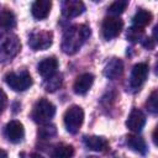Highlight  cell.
Instances as JSON below:
<instances>
[{
	"instance_id": "22",
	"label": "cell",
	"mask_w": 158,
	"mask_h": 158,
	"mask_svg": "<svg viewBox=\"0 0 158 158\" xmlns=\"http://www.w3.org/2000/svg\"><path fill=\"white\" fill-rule=\"evenodd\" d=\"M56 135H57V128L53 125L46 123L43 127H41L38 130V137H41L42 139H49V138L54 137Z\"/></svg>"
},
{
	"instance_id": "4",
	"label": "cell",
	"mask_w": 158,
	"mask_h": 158,
	"mask_svg": "<svg viewBox=\"0 0 158 158\" xmlns=\"http://www.w3.org/2000/svg\"><path fill=\"white\" fill-rule=\"evenodd\" d=\"M5 81L15 91H25L32 85V78L26 70L20 73H7L5 75Z\"/></svg>"
},
{
	"instance_id": "24",
	"label": "cell",
	"mask_w": 158,
	"mask_h": 158,
	"mask_svg": "<svg viewBox=\"0 0 158 158\" xmlns=\"http://www.w3.org/2000/svg\"><path fill=\"white\" fill-rule=\"evenodd\" d=\"M157 99H158V94L157 90H153L152 94L149 95L148 100H147V107L152 114H157L158 111V104H157Z\"/></svg>"
},
{
	"instance_id": "15",
	"label": "cell",
	"mask_w": 158,
	"mask_h": 158,
	"mask_svg": "<svg viewBox=\"0 0 158 158\" xmlns=\"http://www.w3.org/2000/svg\"><path fill=\"white\" fill-rule=\"evenodd\" d=\"M122 73H123V63L118 58H112L110 62H107L104 69V74L109 79H116L121 77Z\"/></svg>"
},
{
	"instance_id": "10",
	"label": "cell",
	"mask_w": 158,
	"mask_h": 158,
	"mask_svg": "<svg viewBox=\"0 0 158 158\" xmlns=\"http://www.w3.org/2000/svg\"><path fill=\"white\" fill-rule=\"evenodd\" d=\"M144 123H146L144 114L138 109H132V111L130 112V115H128V117L126 120L127 128L133 131V132H139L143 128Z\"/></svg>"
},
{
	"instance_id": "12",
	"label": "cell",
	"mask_w": 158,
	"mask_h": 158,
	"mask_svg": "<svg viewBox=\"0 0 158 158\" xmlns=\"http://www.w3.org/2000/svg\"><path fill=\"white\" fill-rule=\"evenodd\" d=\"M94 83V75L90 74V73H84L81 75H79L77 78V80L74 81V85H73V89H74V93L78 94V95H84L89 91V89L91 88Z\"/></svg>"
},
{
	"instance_id": "26",
	"label": "cell",
	"mask_w": 158,
	"mask_h": 158,
	"mask_svg": "<svg viewBox=\"0 0 158 158\" xmlns=\"http://www.w3.org/2000/svg\"><path fill=\"white\" fill-rule=\"evenodd\" d=\"M6 104H7V96H6L5 91L2 89H0V114L6 107Z\"/></svg>"
},
{
	"instance_id": "2",
	"label": "cell",
	"mask_w": 158,
	"mask_h": 158,
	"mask_svg": "<svg viewBox=\"0 0 158 158\" xmlns=\"http://www.w3.org/2000/svg\"><path fill=\"white\" fill-rule=\"evenodd\" d=\"M54 114H56V106L46 99H40L35 104L31 116L35 122L46 125L51 121V118H53Z\"/></svg>"
},
{
	"instance_id": "19",
	"label": "cell",
	"mask_w": 158,
	"mask_h": 158,
	"mask_svg": "<svg viewBox=\"0 0 158 158\" xmlns=\"http://www.w3.org/2000/svg\"><path fill=\"white\" fill-rule=\"evenodd\" d=\"M74 148L69 144H59L52 152V158H73Z\"/></svg>"
},
{
	"instance_id": "13",
	"label": "cell",
	"mask_w": 158,
	"mask_h": 158,
	"mask_svg": "<svg viewBox=\"0 0 158 158\" xmlns=\"http://www.w3.org/2000/svg\"><path fill=\"white\" fill-rule=\"evenodd\" d=\"M57 68H58V60L54 57H48V58H44L43 60L40 62L37 70H38L41 77L47 79V78H49L57 73Z\"/></svg>"
},
{
	"instance_id": "11",
	"label": "cell",
	"mask_w": 158,
	"mask_h": 158,
	"mask_svg": "<svg viewBox=\"0 0 158 158\" xmlns=\"http://www.w3.org/2000/svg\"><path fill=\"white\" fill-rule=\"evenodd\" d=\"M85 10V5L79 0H65L62 2V14L65 17H77Z\"/></svg>"
},
{
	"instance_id": "9",
	"label": "cell",
	"mask_w": 158,
	"mask_h": 158,
	"mask_svg": "<svg viewBox=\"0 0 158 158\" xmlns=\"http://www.w3.org/2000/svg\"><path fill=\"white\" fill-rule=\"evenodd\" d=\"M148 75V65L146 63H137L133 65L130 78V84L132 88H139L147 79Z\"/></svg>"
},
{
	"instance_id": "30",
	"label": "cell",
	"mask_w": 158,
	"mask_h": 158,
	"mask_svg": "<svg viewBox=\"0 0 158 158\" xmlns=\"http://www.w3.org/2000/svg\"><path fill=\"white\" fill-rule=\"evenodd\" d=\"M84 158H98V157H95V156H89V157H84Z\"/></svg>"
},
{
	"instance_id": "5",
	"label": "cell",
	"mask_w": 158,
	"mask_h": 158,
	"mask_svg": "<svg viewBox=\"0 0 158 158\" xmlns=\"http://www.w3.org/2000/svg\"><path fill=\"white\" fill-rule=\"evenodd\" d=\"M21 48L20 40L15 35H7L0 42V60H6L14 58Z\"/></svg>"
},
{
	"instance_id": "23",
	"label": "cell",
	"mask_w": 158,
	"mask_h": 158,
	"mask_svg": "<svg viewBox=\"0 0 158 158\" xmlns=\"http://www.w3.org/2000/svg\"><path fill=\"white\" fill-rule=\"evenodd\" d=\"M127 5H128V2L127 1H123V0H118V1H114L110 6H109V12L110 14H112V15H120V14H122L125 10H126V7H127Z\"/></svg>"
},
{
	"instance_id": "17",
	"label": "cell",
	"mask_w": 158,
	"mask_h": 158,
	"mask_svg": "<svg viewBox=\"0 0 158 158\" xmlns=\"http://www.w3.org/2000/svg\"><path fill=\"white\" fill-rule=\"evenodd\" d=\"M126 143H127V146H128L132 151H135V152H137V153L144 154L146 151H147V144H146L144 139H143L142 137H139V136H136V135H130V136H127Z\"/></svg>"
},
{
	"instance_id": "7",
	"label": "cell",
	"mask_w": 158,
	"mask_h": 158,
	"mask_svg": "<svg viewBox=\"0 0 158 158\" xmlns=\"http://www.w3.org/2000/svg\"><path fill=\"white\" fill-rule=\"evenodd\" d=\"M123 27V22L115 16H109L102 22V36L105 40H112L117 37L121 33V30Z\"/></svg>"
},
{
	"instance_id": "28",
	"label": "cell",
	"mask_w": 158,
	"mask_h": 158,
	"mask_svg": "<svg viewBox=\"0 0 158 158\" xmlns=\"http://www.w3.org/2000/svg\"><path fill=\"white\" fill-rule=\"evenodd\" d=\"M0 158H7V153L4 149H0Z\"/></svg>"
},
{
	"instance_id": "3",
	"label": "cell",
	"mask_w": 158,
	"mask_h": 158,
	"mask_svg": "<svg viewBox=\"0 0 158 158\" xmlns=\"http://www.w3.org/2000/svg\"><path fill=\"white\" fill-rule=\"evenodd\" d=\"M63 121H64V126H65V128L69 133H77L79 131L80 126L83 125V121H84L83 109L78 105L70 106L64 112Z\"/></svg>"
},
{
	"instance_id": "16",
	"label": "cell",
	"mask_w": 158,
	"mask_h": 158,
	"mask_svg": "<svg viewBox=\"0 0 158 158\" xmlns=\"http://www.w3.org/2000/svg\"><path fill=\"white\" fill-rule=\"evenodd\" d=\"M84 144L91 151L102 152L107 148L109 142L102 136H85L84 137Z\"/></svg>"
},
{
	"instance_id": "8",
	"label": "cell",
	"mask_w": 158,
	"mask_h": 158,
	"mask_svg": "<svg viewBox=\"0 0 158 158\" xmlns=\"http://www.w3.org/2000/svg\"><path fill=\"white\" fill-rule=\"evenodd\" d=\"M5 136L6 138L12 142V143H19L22 141L23 136H25V130H23V125L17 121V120H12L10 121L6 126H5Z\"/></svg>"
},
{
	"instance_id": "25",
	"label": "cell",
	"mask_w": 158,
	"mask_h": 158,
	"mask_svg": "<svg viewBox=\"0 0 158 158\" xmlns=\"http://www.w3.org/2000/svg\"><path fill=\"white\" fill-rule=\"evenodd\" d=\"M127 37H128L130 41L136 42V41H138L141 37H143V31H142V28H137V27L133 26V27L130 28V31H128V33H127Z\"/></svg>"
},
{
	"instance_id": "27",
	"label": "cell",
	"mask_w": 158,
	"mask_h": 158,
	"mask_svg": "<svg viewBox=\"0 0 158 158\" xmlns=\"http://www.w3.org/2000/svg\"><path fill=\"white\" fill-rule=\"evenodd\" d=\"M154 41H156V40H153V38H144L142 43H143V46H144L146 48L152 49V48H154Z\"/></svg>"
},
{
	"instance_id": "6",
	"label": "cell",
	"mask_w": 158,
	"mask_h": 158,
	"mask_svg": "<svg viewBox=\"0 0 158 158\" xmlns=\"http://www.w3.org/2000/svg\"><path fill=\"white\" fill-rule=\"evenodd\" d=\"M53 35L49 31H35L28 37V46L33 51H44L52 46Z\"/></svg>"
},
{
	"instance_id": "29",
	"label": "cell",
	"mask_w": 158,
	"mask_h": 158,
	"mask_svg": "<svg viewBox=\"0 0 158 158\" xmlns=\"http://www.w3.org/2000/svg\"><path fill=\"white\" fill-rule=\"evenodd\" d=\"M31 158H44V157L38 154V153H33V154H31Z\"/></svg>"
},
{
	"instance_id": "21",
	"label": "cell",
	"mask_w": 158,
	"mask_h": 158,
	"mask_svg": "<svg viewBox=\"0 0 158 158\" xmlns=\"http://www.w3.org/2000/svg\"><path fill=\"white\" fill-rule=\"evenodd\" d=\"M60 84H62V75L54 74V75H52V77L46 79L44 88L48 91H54V90H57L60 86Z\"/></svg>"
},
{
	"instance_id": "18",
	"label": "cell",
	"mask_w": 158,
	"mask_h": 158,
	"mask_svg": "<svg viewBox=\"0 0 158 158\" xmlns=\"http://www.w3.org/2000/svg\"><path fill=\"white\" fill-rule=\"evenodd\" d=\"M152 17H153V16H152V12H149V11H147V10H144V9H139V10L136 12V15L133 16L132 21H133L135 27H137V28H143V27H146L147 25L151 23Z\"/></svg>"
},
{
	"instance_id": "1",
	"label": "cell",
	"mask_w": 158,
	"mask_h": 158,
	"mask_svg": "<svg viewBox=\"0 0 158 158\" xmlns=\"http://www.w3.org/2000/svg\"><path fill=\"white\" fill-rule=\"evenodd\" d=\"M91 30L88 25H74L69 27L64 35L62 41V51L65 54H74L77 53L80 47L86 42V40L90 37Z\"/></svg>"
},
{
	"instance_id": "20",
	"label": "cell",
	"mask_w": 158,
	"mask_h": 158,
	"mask_svg": "<svg viewBox=\"0 0 158 158\" xmlns=\"http://www.w3.org/2000/svg\"><path fill=\"white\" fill-rule=\"evenodd\" d=\"M0 26L4 28H14L16 26V19L11 11L0 12Z\"/></svg>"
},
{
	"instance_id": "14",
	"label": "cell",
	"mask_w": 158,
	"mask_h": 158,
	"mask_svg": "<svg viewBox=\"0 0 158 158\" xmlns=\"http://www.w3.org/2000/svg\"><path fill=\"white\" fill-rule=\"evenodd\" d=\"M52 7V2L49 0H37L31 6L32 16L37 20H43L49 15Z\"/></svg>"
}]
</instances>
